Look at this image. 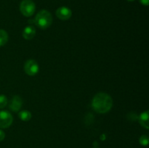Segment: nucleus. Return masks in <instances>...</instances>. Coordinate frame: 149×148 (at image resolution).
Masks as SVG:
<instances>
[{"label": "nucleus", "mask_w": 149, "mask_h": 148, "mask_svg": "<svg viewBox=\"0 0 149 148\" xmlns=\"http://www.w3.org/2000/svg\"><path fill=\"white\" fill-rule=\"evenodd\" d=\"M113 100L107 93L99 92L94 96L92 101L93 110L98 113H106L111 109Z\"/></svg>", "instance_id": "f257e3e1"}, {"label": "nucleus", "mask_w": 149, "mask_h": 148, "mask_svg": "<svg viewBox=\"0 0 149 148\" xmlns=\"http://www.w3.org/2000/svg\"><path fill=\"white\" fill-rule=\"evenodd\" d=\"M52 17L49 11L45 10H41L37 13L34 19V23L41 29L48 28L52 25Z\"/></svg>", "instance_id": "f03ea898"}, {"label": "nucleus", "mask_w": 149, "mask_h": 148, "mask_svg": "<svg viewBox=\"0 0 149 148\" xmlns=\"http://www.w3.org/2000/svg\"><path fill=\"white\" fill-rule=\"evenodd\" d=\"M36 10V5L32 0H23L20 4V11L25 17H31Z\"/></svg>", "instance_id": "7ed1b4c3"}, {"label": "nucleus", "mask_w": 149, "mask_h": 148, "mask_svg": "<svg viewBox=\"0 0 149 148\" xmlns=\"http://www.w3.org/2000/svg\"><path fill=\"white\" fill-rule=\"evenodd\" d=\"M24 71L26 73L30 76L36 75L39 71V64L34 59H29L25 63Z\"/></svg>", "instance_id": "20e7f679"}, {"label": "nucleus", "mask_w": 149, "mask_h": 148, "mask_svg": "<svg viewBox=\"0 0 149 148\" xmlns=\"http://www.w3.org/2000/svg\"><path fill=\"white\" fill-rule=\"evenodd\" d=\"M13 118L12 115L7 110L0 111V128L7 129L12 125Z\"/></svg>", "instance_id": "39448f33"}, {"label": "nucleus", "mask_w": 149, "mask_h": 148, "mask_svg": "<svg viewBox=\"0 0 149 148\" xmlns=\"http://www.w3.org/2000/svg\"><path fill=\"white\" fill-rule=\"evenodd\" d=\"M56 16L61 20H67L71 18L72 12L67 7H61L56 10Z\"/></svg>", "instance_id": "423d86ee"}, {"label": "nucleus", "mask_w": 149, "mask_h": 148, "mask_svg": "<svg viewBox=\"0 0 149 148\" xmlns=\"http://www.w3.org/2000/svg\"><path fill=\"white\" fill-rule=\"evenodd\" d=\"M23 106V100L19 96H14L10 102V110L13 112H18Z\"/></svg>", "instance_id": "0eeeda50"}, {"label": "nucleus", "mask_w": 149, "mask_h": 148, "mask_svg": "<svg viewBox=\"0 0 149 148\" xmlns=\"http://www.w3.org/2000/svg\"><path fill=\"white\" fill-rule=\"evenodd\" d=\"M22 35L26 40H31L36 35V29L33 26H26L23 30Z\"/></svg>", "instance_id": "6e6552de"}, {"label": "nucleus", "mask_w": 149, "mask_h": 148, "mask_svg": "<svg viewBox=\"0 0 149 148\" xmlns=\"http://www.w3.org/2000/svg\"><path fill=\"white\" fill-rule=\"evenodd\" d=\"M148 111L143 112L139 116V123L141 126L146 129H149V120H148Z\"/></svg>", "instance_id": "1a4fd4ad"}, {"label": "nucleus", "mask_w": 149, "mask_h": 148, "mask_svg": "<svg viewBox=\"0 0 149 148\" xmlns=\"http://www.w3.org/2000/svg\"><path fill=\"white\" fill-rule=\"evenodd\" d=\"M18 117L23 121L27 122L31 120L32 115L31 112H29V110H22L21 112L18 113Z\"/></svg>", "instance_id": "9d476101"}, {"label": "nucleus", "mask_w": 149, "mask_h": 148, "mask_svg": "<svg viewBox=\"0 0 149 148\" xmlns=\"http://www.w3.org/2000/svg\"><path fill=\"white\" fill-rule=\"evenodd\" d=\"M9 36L5 30L0 29V46H3L8 41Z\"/></svg>", "instance_id": "9b49d317"}, {"label": "nucleus", "mask_w": 149, "mask_h": 148, "mask_svg": "<svg viewBox=\"0 0 149 148\" xmlns=\"http://www.w3.org/2000/svg\"><path fill=\"white\" fill-rule=\"evenodd\" d=\"M8 100H7V97L5 95L1 94L0 95V109H2L7 106Z\"/></svg>", "instance_id": "f8f14e48"}, {"label": "nucleus", "mask_w": 149, "mask_h": 148, "mask_svg": "<svg viewBox=\"0 0 149 148\" xmlns=\"http://www.w3.org/2000/svg\"><path fill=\"white\" fill-rule=\"evenodd\" d=\"M148 136L147 135H142V136L140 137L139 142L142 146H147L148 145Z\"/></svg>", "instance_id": "ddd939ff"}, {"label": "nucleus", "mask_w": 149, "mask_h": 148, "mask_svg": "<svg viewBox=\"0 0 149 148\" xmlns=\"http://www.w3.org/2000/svg\"><path fill=\"white\" fill-rule=\"evenodd\" d=\"M5 138V133L3 131L0 130V142L2 140H4V139Z\"/></svg>", "instance_id": "4468645a"}, {"label": "nucleus", "mask_w": 149, "mask_h": 148, "mask_svg": "<svg viewBox=\"0 0 149 148\" xmlns=\"http://www.w3.org/2000/svg\"><path fill=\"white\" fill-rule=\"evenodd\" d=\"M140 2L143 4V5L148 6L149 4V0H139Z\"/></svg>", "instance_id": "2eb2a0df"}, {"label": "nucleus", "mask_w": 149, "mask_h": 148, "mask_svg": "<svg viewBox=\"0 0 149 148\" xmlns=\"http://www.w3.org/2000/svg\"><path fill=\"white\" fill-rule=\"evenodd\" d=\"M127 1H135V0H127Z\"/></svg>", "instance_id": "dca6fc26"}, {"label": "nucleus", "mask_w": 149, "mask_h": 148, "mask_svg": "<svg viewBox=\"0 0 149 148\" xmlns=\"http://www.w3.org/2000/svg\"><path fill=\"white\" fill-rule=\"evenodd\" d=\"M93 148H98V147H93Z\"/></svg>", "instance_id": "f3484780"}]
</instances>
